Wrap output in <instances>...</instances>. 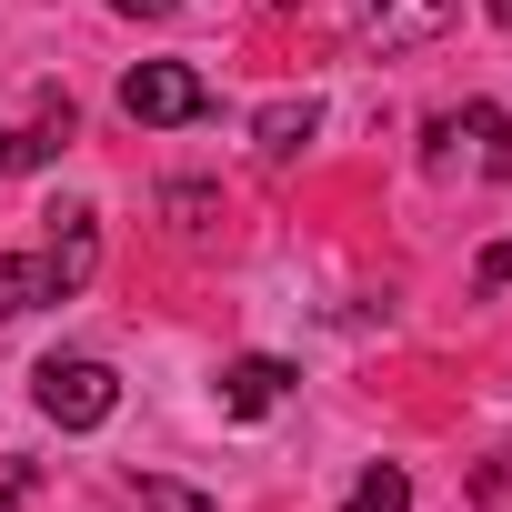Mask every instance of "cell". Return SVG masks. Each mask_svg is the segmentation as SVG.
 I'll use <instances>...</instances> for the list:
<instances>
[{
	"mask_svg": "<svg viewBox=\"0 0 512 512\" xmlns=\"http://www.w3.org/2000/svg\"><path fill=\"white\" fill-rule=\"evenodd\" d=\"M472 282H482V292H502V282H512V231H502V241L482 251V262H472Z\"/></svg>",
	"mask_w": 512,
	"mask_h": 512,
	"instance_id": "13",
	"label": "cell"
},
{
	"mask_svg": "<svg viewBox=\"0 0 512 512\" xmlns=\"http://www.w3.org/2000/svg\"><path fill=\"white\" fill-rule=\"evenodd\" d=\"M452 11H462V0H352L362 41H382V51H422V41H442Z\"/></svg>",
	"mask_w": 512,
	"mask_h": 512,
	"instance_id": "3",
	"label": "cell"
},
{
	"mask_svg": "<svg viewBox=\"0 0 512 512\" xmlns=\"http://www.w3.org/2000/svg\"><path fill=\"white\" fill-rule=\"evenodd\" d=\"M131 492H141V512H221L211 492H191V482H171V472H131Z\"/></svg>",
	"mask_w": 512,
	"mask_h": 512,
	"instance_id": "12",
	"label": "cell"
},
{
	"mask_svg": "<svg viewBox=\"0 0 512 512\" xmlns=\"http://www.w3.org/2000/svg\"><path fill=\"white\" fill-rule=\"evenodd\" d=\"M352 512H412V472H402V462H372V472L352 482Z\"/></svg>",
	"mask_w": 512,
	"mask_h": 512,
	"instance_id": "11",
	"label": "cell"
},
{
	"mask_svg": "<svg viewBox=\"0 0 512 512\" xmlns=\"http://www.w3.org/2000/svg\"><path fill=\"white\" fill-rule=\"evenodd\" d=\"M161 211H171V231H181V241H201V231L221 221V191H211V181H171V191H161Z\"/></svg>",
	"mask_w": 512,
	"mask_h": 512,
	"instance_id": "10",
	"label": "cell"
},
{
	"mask_svg": "<svg viewBox=\"0 0 512 512\" xmlns=\"http://www.w3.org/2000/svg\"><path fill=\"white\" fill-rule=\"evenodd\" d=\"M41 302H71L61 272H51V251H0V322H11V312H41Z\"/></svg>",
	"mask_w": 512,
	"mask_h": 512,
	"instance_id": "6",
	"label": "cell"
},
{
	"mask_svg": "<svg viewBox=\"0 0 512 512\" xmlns=\"http://www.w3.org/2000/svg\"><path fill=\"white\" fill-rule=\"evenodd\" d=\"M312 131H322V101H272L262 121H251V141H262L272 161H292V151H302Z\"/></svg>",
	"mask_w": 512,
	"mask_h": 512,
	"instance_id": "8",
	"label": "cell"
},
{
	"mask_svg": "<svg viewBox=\"0 0 512 512\" xmlns=\"http://www.w3.org/2000/svg\"><path fill=\"white\" fill-rule=\"evenodd\" d=\"M462 131L482 141V151H472V161H482V181H512V111H502V101H472V111H462Z\"/></svg>",
	"mask_w": 512,
	"mask_h": 512,
	"instance_id": "9",
	"label": "cell"
},
{
	"mask_svg": "<svg viewBox=\"0 0 512 512\" xmlns=\"http://www.w3.org/2000/svg\"><path fill=\"white\" fill-rule=\"evenodd\" d=\"M31 402H41L61 432H101V422L121 412V382H111V362H91V352H51V362L31 372Z\"/></svg>",
	"mask_w": 512,
	"mask_h": 512,
	"instance_id": "1",
	"label": "cell"
},
{
	"mask_svg": "<svg viewBox=\"0 0 512 512\" xmlns=\"http://www.w3.org/2000/svg\"><path fill=\"white\" fill-rule=\"evenodd\" d=\"M121 11H131V21H161V11H171V0H121Z\"/></svg>",
	"mask_w": 512,
	"mask_h": 512,
	"instance_id": "15",
	"label": "cell"
},
{
	"mask_svg": "<svg viewBox=\"0 0 512 512\" xmlns=\"http://www.w3.org/2000/svg\"><path fill=\"white\" fill-rule=\"evenodd\" d=\"M211 392H221V412H231V422H262V412L292 392V362H272V352H241V362H221V382H211Z\"/></svg>",
	"mask_w": 512,
	"mask_h": 512,
	"instance_id": "4",
	"label": "cell"
},
{
	"mask_svg": "<svg viewBox=\"0 0 512 512\" xmlns=\"http://www.w3.org/2000/svg\"><path fill=\"white\" fill-rule=\"evenodd\" d=\"M121 111H131L141 131H181V121L211 111V81H201L191 61H141V71L121 81Z\"/></svg>",
	"mask_w": 512,
	"mask_h": 512,
	"instance_id": "2",
	"label": "cell"
},
{
	"mask_svg": "<svg viewBox=\"0 0 512 512\" xmlns=\"http://www.w3.org/2000/svg\"><path fill=\"white\" fill-rule=\"evenodd\" d=\"M51 221H61V231H51L41 251H51L61 292H81V282H91V262H101V231H91V211H51Z\"/></svg>",
	"mask_w": 512,
	"mask_h": 512,
	"instance_id": "7",
	"label": "cell"
},
{
	"mask_svg": "<svg viewBox=\"0 0 512 512\" xmlns=\"http://www.w3.org/2000/svg\"><path fill=\"white\" fill-rule=\"evenodd\" d=\"M71 131H81V121H71V101H61V91H41V121H31V131H0V171H41V161H61V151H71Z\"/></svg>",
	"mask_w": 512,
	"mask_h": 512,
	"instance_id": "5",
	"label": "cell"
},
{
	"mask_svg": "<svg viewBox=\"0 0 512 512\" xmlns=\"http://www.w3.org/2000/svg\"><path fill=\"white\" fill-rule=\"evenodd\" d=\"M31 492H41V472H31V462H11V482H0V512H21Z\"/></svg>",
	"mask_w": 512,
	"mask_h": 512,
	"instance_id": "14",
	"label": "cell"
},
{
	"mask_svg": "<svg viewBox=\"0 0 512 512\" xmlns=\"http://www.w3.org/2000/svg\"><path fill=\"white\" fill-rule=\"evenodd\" d=\"M482 11H492V21H502V31H512V0H482Z\"/></svg>",
	"mask_w": 512,
	"mask_h": 512,
	"instance_id": "16",
	"label": "cell"
}]
</instances>
